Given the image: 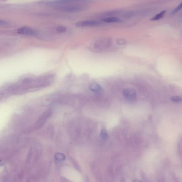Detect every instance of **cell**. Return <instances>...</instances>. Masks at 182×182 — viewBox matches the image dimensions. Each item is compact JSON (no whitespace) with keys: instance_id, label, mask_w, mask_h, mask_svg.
Wrapping results in <instances>:
<instances>
[{"instance_id":"1","label":"cell","mask_w":182,"mask_h":182,"mask_svg":"<svg viewBox=\"0 0 182 182\" xmlns=\"http://www.w3.org/2000/svg\"><path fill=\"white\" fill-rule=\"evenodd\" d=\"M52 113V111L51 109H48L45 111L37 121L35 125L36 128H39L42 126L48 118L51 116Z\"/></svg>"},{"instance_id":"2","label":"cell","mask_w":182,"mask_h":182,"mask_svg":"<svg viewBox=\"0 0 182 182\" xmlns=\"http://www.w3.org/2000/svg\"><path fill=\"white\" fill-rule=\"evenodd\" d=\"M18 34L26 36H35L37 35L36 31L27 26L23 27L16 31Z\"/></svg>"},{"instance_id":"3","label":"cell","mask_w":182,"mask_h":182,"mask_svg":"<svg viewBox=\"0 0 182 182\" xmlns=\"http://www.w3.org/2000/svg\"><path fill=\"white\" fill-rule=\"evenodd\" d=\"M123 94L127 101H132L136 98V90L132 88H126L123 91Z\"/></svg>"},{"instance_id":"4","label":"cell","mask_w":182,"mask_h":182,"mask_svg":"<svg viewBox=\"0 0 182 182\" xmlns=\"http://www.w3.org/2000/svg\"><path fill=\"white\" fill-rule=\"evenodd\" d=\"M99 24V23L96 21H84L78 22L76 23V25L79 27H83L98 25Z\"/></svg>"},{"instance_id":"5","label":"cell","mask_w":182,"mask_h":182,"mask_svg":"<svg viewBox=\"0 0 182 182\" xmlns=\"http://www.w3.org/2000/svg\"><path fill=\"white\" fill-rule=\"evenodd\" d=\"M89 89L92 91L96 93H101L102 91L101 87L96 83H92L89 85Z\"/></svg>"},{"instance_id":"6","label":"cell","mask_w":182,"mask_h":182,"mask_svg":"<svg viewBox=\"0 0 182 182\" xmlns=\"http://www.w3.org/2000/svg\"><path fill=\"white\" fill-rule=\"evenodd\" d=\"M166 13V10H164V11H161V12L158 13L156 16H153L151 19V21H157L161 19L164 16Z\"/></svg>"},{"instance_id":"7","label":"cell","mask_w":182,"mask_h":182,"mask_svg":"<svg viewBox=\"0 0 182 182\" xmlns=\"http://www.w3.org/2000/svg\"><path fill=\"white\" fill-rule=\"evenodd\" d=\"M103 21L105 22L112 23L120 22H121V20L119 18L115 17H109L104 18L103 19Z\"/></svg>"},{"instance_id":"8","label":"cell","mask_w":182,"mask_h":182,"mask_svg":"<svg viewBox=\"0 0 182 182\" xmlns=\"http://www.w3.org/2000/svg\"><path fill=\"white\" fill-rule=\"evenodd\" d=\"M101 136L103 139L106 140L108 137L107 132L104 128H102L101 130Z\"/></svg>"},{"instance_id":"9","label":"cell","mask_w":182,"mask_h":182,"mask_svg":"<svg viewBox=\"0 0 182 182\" xmlns=\"http://www.w3.org/2000/svg\"><path fill=\"white\" fill-rule=\"evenodd\" d=\"M55 158L58 161H62L64 160L65 157L63 154L57 153L55 155Z\"/></svg>"},{"instance_id":"10","label":"cell","mask_w":182,"mask_h":182,"mask_svg":"<svg viewBox=\"0 0 182 182\" xmlns=\"http://www.w3.org/2000/svg\"><path fill=\"white\" fill-rule=\"evenodd\" d=\"M171 100L175 103H180L182 102V98L178 96H173L171 98Z\"/></svg>"},{"instance_id":"11","label":"cell","mask_w":182,"mask_h":182,"mask_svg":"<svg viewBox=\"0 0 182 182\" xmlns=\"http://www.w3.org/2000/svg\"><path fill=\"white\" fill-rule=\"evenodd\" d=\"M67 28L64 26H60L58 27L56 29V30L59 33H64L67 31Z\"/></svg>"},{"instance_id":"12","label":"cell","mask_w":182,"mask_h":182,"mask_svg":"<svg viewBox=\"0 0 182 182\" xmlns=\"http://www.w3.org/2000/svg\"><path fill=\"white\" fill-rule=\"evenodd\" d=\"M182 9V2L179 5L175 8L172 11V14H175L178 13Z\"/></svg>"},{"instance_id":"13","label":"cell","mask_w":182,"mask_h":182,"mask_svg":"<svg viewBox=\"0 0 182 182\" xmlns=\"http://www.w3.org/2000/svg\"><path fill=\"white\" fill-rule=\"evenodd\" d=\"M0 24H1V25L7 26L8 25H9V23L6 21H3V20H1V21H0Z\"/></svg>"},{"instance_id":"14","label":"cell","mask_w":182,"mask_h":182,"mask_svg":"<svg viewBox=\"0 0 182 182\" xmlns=\"http://www.w3.org/2000/svg\"><path fill=\"white\" fill-rule=\"evenodd\" d=\"M133 182H142L141 181L138 180H135Z\"/></svg>"}]
</instances>
